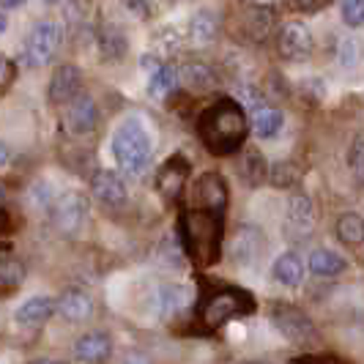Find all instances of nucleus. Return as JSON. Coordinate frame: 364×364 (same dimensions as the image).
<instances>
[{
    "label": "nucleus",
    "mask_w": 364,
    "mask_h": 364,
    "mask_svg": "<svg viewBox=\"0 0 364 364\" xmlns=\"http://www.w3.org/2000/svg\"><path fill=\"white\" fill-rule=\"evenodd\" d=\"M109 151L118 170H124L127 176H143L154 156V140L146 121L137 115L124 118L109 137Z\"/></svg>",
    "instance_id": "obj_1"
},
{
    "label": "nucleus",
    "mask_w": 364,
    "mask_h": 364,
    "mask_svg": "<svg viewBox=\"0 0 364 364\" xmlns=\"http://www.w3.org/2000/svg\"><path fill=\"white\" fill-rule=\"evenodd\" d=\"M244 132H247L244 109L238 107L236 102H230V99H222V102L211 105L203 112L200 137L214 154L236 151L244 143Z\"/></svg>",
    "instance_id": "obj_2"
},
{
    "label": "nucleus",
    "mask_w": 364,
    "mask_h": 364,
    "mask_svg": "<svg viewBox=\"0 0 364 364\" xmlns=\"http://www.w3.org/2000/svg\"><path fill=\"white\" fill-rule=\"evenodd\" d=\"M181 228L189 255L198 263H214L219 255V214L214 205H205L203 211H189Z\"/></svg>",
    "instance_id": "obj_3"
},
{
    "label": "nucleus",
    "mask_w": 364,
    "mask_h": 364,
    "mask_svg": "<svg viewBox=\"0 0 364 364\" xmlns=\"http://www.w3.org/2000/svg\"><path fill=\"white\" fill-rule=\"evenodd\" d=\"M60 44H63V28L58 22H53V19L38 22V25H33V31L28 33V38H25V63L33 66V69L47 66L58 55Z\"/></svg>",
    "instance_id": "obj_4"
},
{
    "label": "nucleus",
    "mask_w": 364,
    "mask_h": 364,
    "mask_svg": "<svg viewBox=\"0 0 364 364\" xmlns=\"http://www.w3.org/2000/svg\"><path fill=\"white\" fill-rule=\"evenodd\" d=\"M85 214H88V203L82 195H74V192L58 198L50 208V219H53L55 230L63 233V236H74L85 225Z\"/></svg>",
    "instance_id": "obj_5"
},
{
    "label": "nucleus",
    "mask_w": 364,
    "mask_h": 364,
    "mask_svg": "<svg viewBox=\"0 0 364 364\" xmlns=\"http://www.w3.org/2000/svg\"><path fill=\"white\" fill-rule=\"evenodd\" d=\"M99 124V107L91 96L85 93H77L69 105H63V127L74 137H82V134H91Z\"/></svg>",
    "instance_id": "obj_6"
},
{
    "label": "nucleus",
    "mask_w": 364,
    "mask_h": 364,
    "mask_svg": "<svg viewBox=\"0 0 364 364\" xmlns=\"http://www.w3.org/2000/svg\"><path fill=\"white\" fill-rule=\"evenodd\" d=\"M279 53L291 63H301L312 55V33L304 22H288L279 31Z\"/></svg>",
    "instance_id": "obj_7"
},
{
    "label": "nucleus",
    "mask_w": 364,
    "mask_h": 364,
    "mask_svg": "<svg viewBox=\"0 0 364 364\" xmlns=\"http://www.w3.org/2000/svg\"><path fill=\"white\" fill-rule=\"evenodd\" d=\"M80 88H82V74H80V69L72 66V63H63L50 77L47 99H50V105H55V107H63V105H69L74 96L80 93Z\"/></svg>",
    "instance_id": "obj_8"
},
{
    "label": "nucleus",
    "mask_w": 364,
    "mask_h": 364,
    "mask_svg": "<svg viewBox=\"0 0 364 364\" xmlns=\"http://www.w3.org/2000/svg\"><path fill=\"white\" fill-rule=\"evenodd\" d=\"M244 301H250V299L238 291L217 293V296H214V299H208V304H205V323H211V326H222V323L233 321V318H238V315H244V310H247V304H244Z\"/></svg>",
    "instance_id": "obj_9"
},
{
    "label": "nucleus",
    "mask_w": 364,
    "mask_h": 364,
    "mask_svg": "<svg viewBox=\"0 0 364 364\" xmlns=\"http://www.w3.org/2000/svg\"><path fill=\"white\" fill-rule=\"evenodd\" d=\"M91 192L96 200L105 203V205H112V208L115 205H124L129 198L127 181L115 170H96L91 178Z\"/></svg>",
    "instance_id": "obj_10"
},
{
    "label": "nucleus",
    "mask_w": 364,
    "mask_h": 364,
    "mask_svg": "<svg viewBox=\"0 0 364 364\" xmlns=\"http://www.w3.org/2000/svg\"><path fill=\"white\" fill-rule=\"evenodd\" d=\"M55 310L66 323H85L93 315V296L82 288H69L55 299Z\"/></svg>",
    "instance_id": "obj_11"
},
{
    "label": "nucleus",
    "mask_w": 364,
    "mask_h": 364,
    "mask_svg": "<svg viewBox=\"0 0 364 364\" xmlns=\"http://www.w3.org/2000/svg\"><path fill=\"white\" fill-rule=\"evenodd\" d=\"M112 353V340L107 331H88L74 343V359L82 364H102Z\"/></svg>",
    "instance_id": "obj_12"
},
{
    "label": "nucleus",
    "mask_w": 364,
    "mask_h": 364,
    "mask_svg": "<svg viewBox=\"0 0 364 364\" xmlns=\"http://www.w3.org/2000/svg\"><path fill=\"white\" fill-rule=\"evenodd\" d=\"M312 225H315L312 203L304 195H293L291 200H288V214H285V233L291 238H307Z\"/></svg>",
    "instance_id": "obj_13"
},
{
    "label": "nucleus",
    "mask_w": 364,
    "mask_h": 364,
    "mask_svg": "<svg viewBox=\"0 0 364 364\" xmlns=\"http://www.w3.org/2000/svg\"><path fill=\"white\" fill-rule=\"evenodd\" d=\"M285 129V115L279 107H272V105H257L252 107V134L257 140H277Z\"/></svg>",
    "instance_id": "obj_14"
},
{
    "label": "nucleus",
    "mask_w": 364,
    "mask_h": 364,
    "mask_svg": "<svg viewBox=\"0 0 364 364\" xmlns=\"http://www.w3.org/2000/svg\"><path fill=\"white\" fill-rule=\"evenodd\" d=\"M230 252L236 257L238 266H255L263 252V236L257 228H241L236 236H233V247Z\"/></svg>",
    "instance_id": "obj_15"
},
{
    "label": "nucleus",
    "mask_w": 364,
    "mask_h": 364,
    "mask_svg": "<svg viewBox=\"0 0 364 364\" xmlns=\"http://www.w3.org/2000/svg\"><path fill=\"white\" fill-rule=\"evenodd\" d=\"M55 312V299L50 296H31L25 304H19V310L14 312V321L19 326L36 328L41 323H47Z\"/></svg>",
    "instance_id": "obj_16"
},
{
    "label": "nucleus",
    "mask_w": 364,
    "mask_h": 364,
    "mask_svg": "<svg viewBox=\"0 0 364 364\" xmlns=\"http://www.w3.org/2000/svg\"><path fill=\"white\" fill-rule=\"evenodd\" d=\"M274 282H279L282 288H299L301 279H304V263L296 252H282V255L274 260L272 266Z\"/></svg>",
    "instance_id": "obj_17"
},
{
    "label": "nucleus",
    "mask_w": 364,
    "mask_h": 364,
    "mask_svg": "<svg viewBox=\"0 0 364 364\" xmlns=\"http://www.w3.org/2000/svg\"><path fill=\"white\" fill-rule=\"evenodd\" d=\"M186 301H189V293L186 288L181 285H162L156 296H154V310L159 318H173V315H178V312L186 307Z\"/></svg>",
    "instance_id": "obj_18"
},
{
    "label": "nucleus",
    "mask_w": 364,
    "mask_h": 364,
    "mask_svg": "<svg viewBox=\"0 0 364 364\" xmlns=\"http://www.w3.org/2000/svg\"><path fill=\"white\" fill-rule=\"evenodd\" d=\"M307 269H310L315 277H337V274L346 272V257L328 247H321V250H312L310 257H307Z\"/></svg>",
    "instance_id": "obj_19"
},
{
    "label": "nucleus",
    "mask_w": 364,
    "mask_h": 364,
    "mask_svg": "<svg viewBox=\"0 0 364 364\" xmlns=\"http://www.w3.org/2000/svg\"><path fill=\"white\" fill-rule=\"evenodd\" d=\"M25 279V263L14 252L0 250V296H9L22 285Z\"/></svg>",
    "instance_id": "obj_20"
},
{
    "label": "nucleus",
    "mask_w": 364,
    "mask_h": 364,
    "mask_svg": "<svg viewBox=\"0 0 364 364\" xmlns=\"http://www.w3.org/2000/svg\"><path fill=\"white\" fill-rule=\"evenodd\" d=\"M176 88H178V74H176V69L173 66H164V63H156L151 69V77H148V93L154 99L164 102Z\"/></svg>",
    "instance_id": "obj_21"
},
{
    "label": "nucleus",
    "mask_w": 364,
    "mask_h": 364,
    "mask_svg": "<svg viewBox=\"0 0 364 364\" xmlns=\"http://www.w3.org/2000/svg\"><path fill=\"white\" fill-rule=\"evenodd\" d=\"M219 33V19L214 11H198L189 19V38L195 44H211Z\"/></svg>",
    "instance_id": "obj_22"
},
{
    "label": "nucleus",
    "mask_w": 364,
    "mask_h": 364,
    "mask_svg": "<svg viewBox=\"0 0 364 364\" xmlns=\"http://www.w3.org/2000/svg\"><path fill=\"white\" fill-rule=\"evenodd\" d=\"M337 236L346 244H362L364 241V217L356 211H348L337 219Z\"/></svg>",
    "instance_id": "obj_23"
},
{
    "label": "nucleus",
    "mask_w": 364,
    "mask_h": 364,
    "mask_svg": "<svg viewBox=\"0 0 364 364\" xmlns=\"http://www.w3.org/2000/svg\"><path fill=\"white\" fill-rule=\"evenodd\" d=\"M183 178H186V164L178 159H170L159 173V186H162L164 195H176L181 189Z\"/></svg>",
    "instance_id": "obj_24"
},
{
    "label": "nucleus",
    "mask_w": 364,
    "mask_h": 364,
    "mask_svg": "<svg viewBox=\"0 0 364 364\" xmlns=\"http://www.w3.org/2000/svg\"><path fill=\"white\" fill-rule=\"evenodd\" d=\"M181 80L189 85V88H198V91L211 88V85L217 82L214 72H211L208 66H203V63H186V66L181 69Z\"/></svg>",
    "instance_id": "obj_25"
},
{
    "label": "nucleus",
    "mask_w": 364,
    "mask_h": 364,
    "mask_svg": "<svg viewBox=\"0 0 364 364\" xmlns=\"http://www.w3.org/2000/svg\"><path fill=\"white\" fill-rule=\"evenodd\" d=\"M31 205L36 208V211H50L55 203V195H53V186L47 181H36L31 186Z\"/></svg>",
    "instance_id": "obj_26"
},
{
    "label": "nucleus",
    "mask_w": 364,
    "mask_h": 364,
    "mask_svg": "<svg viewBox=\"0 0 364 364\" xmlns=\"http://www.w3.org/2000/svg\"><path fill=\"white\" fill-rule=\"evenodd\" d=\"M340 14L348 28H362L364 25V0H343Z\"/></svg>",
    "instance_id": "obj_27"
},
{
    "label": "nucleus",
    "mask_w": 364,
    "mask_h": 364,
    "mask_svg": "<svg viewBox=\"0 0 364 364\" xmlns=\"http://www.w3.org/2000/svg\"><path fill=\"white\" fill-rule=\"evenodd\" d=\"M102 50H105L107 58H121V55L127 53V41H124V36L115 28H107L102 33Z\"/></svg>",
    "instance_id": "obj_28"
},
{
    "label": "nucleus",
    "mask_w": 364,
    "mask_h": 364,
    "mask_svg": "<svg viewBox=\"0 0 364 364\" xmlns=\"http://www.w3.org/2000/svg\"><path fill=\"white\" fill-rule=\"evenodd\" d=\"M356 60H359V44H356L353 38H343V41L337 44V63H340L343 69H353Z\"/></svg>",
    "instance_id": "obj_29"
},
{
    "label": "nucleus",
    "mask_w": 364,
    "mask_h": 364,
    "mask_svg": "<svg viewBox=\"0 0 364 364\" xmlns=\"http://www.w3.org/2000/svg\"><path fill=\"white\" fill-rule=\"evenodd\" d=\"M11 82H14V63L0 53V96L6 93V88H9Z\"/></svg>",
    "instance_id": "obj_30"
},
{
    "label": "nucleus",
    "mask_w": 364,
    "mask_h": 364,
    "mask_svg": "<svg viewBox=\"0 0 364 364\" xmlns=\"http://www.w3.org/2000/svg\"><path fill=\"white\" fill-rule=\"evenodd\" d=\"M350 167H353V173L364 178V140L362 143H356V148L350 151Z\"/></svg>",
    "instance_id": "obj_31"
},
{
    "label": "nucleus",
    "mask_w": 364,
    "mask_h": 364,
    "mask_svg": "<svg viewBox=\"0 0 364 364\" xmlns=\"http://www.w3.org/2000/svg\"><path fill=\"white\" fill-rule=\"evenodd\" d=\"M121 364H154V362H151V356H146L143 350H127Z\"/></svg>",
    "instance_id": "obj_32"
},
{
    "label": "nucleus",
    "mask_w": 364,
    "mask_h": 364,
    "mask_svg": "<svg viewBox=\"0 0 364 364\" xmlns=\"http://www.w3.org/2000/svg\"><path fill=\"white\" fill-rule=\"evenodd\" d=\"M127 6L137 14H146V0H127Z\"/></svg>",
    "instance_id": "obj_33"
},
{
    "label": "nucleus",
    "mask_w": 364,
    "mask_h": 364,
    "mask_svg": "<svg viewBox=\"0 0 364 364\" xmlns=\"http://www.w3.org/2000/svg\"><path fill=\"white\" fill-rule=\"evenodd\" d=\"M9 162V146L6 143H0V167Z\"/></svg>",
    "instance_id": "obj_34"
},
{
    "label": "nucleus",
    "mask_w": 364,
    "mask_h": 364,
    "mask_svg": "<svg viewBox=\"0 0 364 364\" xmlns=\"http://www.w3.org/2000/svg\"><path fill=\"white\" fill-rule=\"evenodd\" d=\"M22 3H25V0H0L3 9H17V6H22Z\"/></svg>",
    "instance_id": "obj_35"
},
{
    "label": "nucleus",
    "mask_w": 364,
    "mask_h": 364,
    "mask_svg": "<svg viewBox=\"0 0 364 364\" xmlns=\"http://www.w3.org/2000/svg\"><path fill=\"white\" fill-rule=\"evenodd\" d=\"M6 28H9V17L6 11H0V33H6Z\"/></svg>",
    "instance_id": "obj_36"
},
{
    "label": "nucleus",
    "mask_w": 364,
    "mask_h": 364,
    "mask_svg": "<svg viewBox=\"0 0 364 364\" xmlns=\"http://www.w3.org/2000/svg\"><path fill=\"white\" fill-rule=\"evenodd\" d=\"M9 228V217H6V211H0V233Z\"/></svg>",
    "instance_id": "obj_37"
},
{
    "label": "nucleus",
    "mask_w": 364,
    "mask_h": 364,
    "mask_svg": "<svg viewBox=\"0 0 364 364\" xmlns=\"http://www.w3.org/2000/svg\"><path fill=\"white\" fill-rule=\"evenodd\" d=\"M33 364H63V362H55V359H38V362Z\"/></svg>",
    "instance_id": "obj_38"
},
{
    "label": "nucleus",
    "mask_w": 364,
    "mask_h": 364,
    "mask_svg": "<svg viewBox=\"0 0 364 364\" xmlns=\"http://www.w3.org/2000/svg\"><path fill=\"white\" fill-rule=\"evenodd\" d=\"M299 3H301V6H315L318 0H299Z\"/></svg>",
    "instance_id": "obj_39"
},
{
    "label": "nucleus",
    "mask_w": 364,
    "mask_h": 364,
    "mask_svg": "<svg viewBox=\"0 0 364 364\" xmlns=\"http://www.w3.org/2000/svg\"><path fill=\"white\" fill-rule=\"evenodd\" d=\"M41 3H58V0H41Z\"/></svg>",
    "instance_id": "obj_40"
},
{
    "label": "nucleus",
    "mask_w": 364,
    "mask_h": 364,
    "mask_svg": "<svg viewBox=\"0 0 364 364\" xmlns=\"http://www.w3.org/2000/svg\"><path fill=\"white\" fill-rule=\"evenodd\" d=\"M0 200H3V186H0Z\"/></svg>",
    "instance_id": "obj_41"
}]
</instances>
